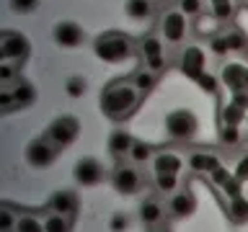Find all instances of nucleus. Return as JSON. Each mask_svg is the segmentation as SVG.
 <instances>
[{
    "label": "nucleus",
    "instance_id": "f257e3e1",
    "mask_svg": "<svg viewBox=\"0 0 248 232\" xmlns=\"http://www.w3.org/2000/svg\"><path fill=\"white\" fill-rule=\"evenodd\" d=\"M140 101V90L132 85L129 77H116L101 90V111H104L108 119L114 121H122V119H129L132 114L137 111Z\"/></svg>",
    "mask_w": 248,
    "mask_h": 232
},
{
    "label": "nucleus",
    "instance_id": "f03ea898",
    "mask_svg": "<svg viewBox=\"0 0 248 232\" xmlns=\"http://www.w3.org/2000/svg\"><path fill=\"white\" fill-rule=\"evenodd\" d=\"M93 52H96V57L101 62L116 65V62H124L132 54H137V44L122 31H106V34H101L93 42Z\"/></svg>",
    "mask_w": 248,
    "mask_h": 232
},
{
    "label": "nucleus",
    "instance_id": "7ed1b4c3",
    "mask_svg": "<svg viewBox=\"0 0 248 232\" xmlns=\"http://www.w3.org/2000/svg\"><path fill=\"white\" fill-rule=\"evenodd\" d=\"M199 131V119L189 108H173L166 114V134L176 142H191Z\"/></svg>",
    "mask_w": 248,
    "mask_h": 232
},
{
    "label": "nucleus",
    "instance_id": "20e7f679",
    "mask_svg": "<svg viewBox=\"0 0 248 232\" xmlns=\"http://www.w3.org/2000/svg\"><path fill=\"white\" fill-rule=\"evenodd\" d=\"M137 57L142 59V67H147L150 72L160 75L168 67V57H166V42L155 34H145L137 42Z\"/></svg>",
    "mask_w": 248,
    "mask_h": 232
},
{
    "label": "nucleus",
    "instance_id": "39448f33",
    "mask_svg": "<svg viewBox=\"0 0 248 232\" xmlns=\"http://www.w3.org/2000/svg\"><path fill=\"white\" fill-rule=\"evenodd\" d=\"M158 31H160V39L170 46H181L186 42V31H189V26H186V15L178 11V8H166V11L160 13V21H158Z\"/></svg>",
    "mask_w": 248,
    "mask_h": 232
},
{
    "label": "nucleus",
    "instance_id": "423d86ee",
    "mask_svg": "<svg viewBox=\"0 0 248 232\" xmlns=\"http://www.w3.org/2000/svg\"><path fill=\"white\" fill-rule=\"evenodd\" d=\"M34 98H36V88L21 77L11 88H0V114H11V111H18V108H26L34 103Z\"/></svg>",
    "mask_w": 248,
    "mask_h": 232
},
{
    "label": "nucleus",
    "instance_id": "0eeeda50",
    "mask_svg": "<svg viewBox=\"0 0 248 232\" xmlns=\"http://www.w3.org/2000/svg\"><path fill=\"white\" fill-rule=\"evenodd\" d=\"M111 186L122 193V196H132V193H137L145 186V175H142V170H140V165L119 160L116 168L111 170Z\"/></svg>",
    "mask_w": 248,
    "mask_h": 232
},
{
    "label": "nucleus",
    "instance_id": "6e6552de",
    "mask_svg": "<svg viewBox=\"0 0 248 232\" xmlns=\"http://www.w3.org/2000/svg\"><path fill=\"white\" fill-rule=\"evenodd\" d=\"M78 134H80V121H78L75 116H70V114L57 116L44 131V137L49 139L54 147H60V150H65V147L73 145L78 139Z\"/></svg>",
    "mask_w": 248,
    "mask_h": 232
},
{
    "label": "nucleus",
    "instance_id": "1a4fd4ad",
    "mask_svg": "<svg viewBox=\"0 0 248 232\" xmlns=\"http://www.w3.org/2000/svg\"><path fill=\"white\" fill-rule=\"evenodd\" d=\"M31 54V42L26 39V34H21V31H5L3 36H0V59L3 62H23L29 59Z\"/></svg>",
    "mask_w": 248,
    "mask_h": 232
},
{
    "label": "nucleus",
    "instance_id": "9d476101",
    "mask_svg": "<svg viewBox=\"0 0 248 232\" xmlns=\"http://www.w3.org/2000/svg\"><path fill=\"white\" fill-rule=\"evenodd\" d=\"M217 77L222 88H228L230 93L248 90V59H228L220 67Z\"/></svg>",
    "mask_w": 248,
    "mask_h": 232
},
{
    "label": "nucleus",
    "instance_id": "9b49d317",
    "mask_svg": "<svg viewBox=\"0 0 248 232\" xmlns=\"http://www.w3.org/2000/svg\"><path fill=\"white\" fill-rule=\"evenodd\" d=\"M204 65H207V52L199 44H186L181 54H178V70H181V75L191 77V80H197L204 72Z\"/></svg>",
    "mask_w": 248,
    "mask_h": 232
},
{
    "label": "nucleus",
    "instance_id": "f8f14e48",
    "mask_svg": "<svg viewBox=\"0 0 248 232\" xmlns=\"http://www.w3.org/2000/svg\"><path fill=\"white\" fill-rule=\"evenodd\" d=\"M168 217L170 219H189V217L197 212V196L189 186H181L176 193L168 196Z\"/></svg>",
    "mask_w": 248,
    "mask_h": 232
},
{
    "label": "nucleus",
    "instance_id": "ddd939ff",
    "mask_svg": "<svg viewBox=\"0 0 248 232\" xmlns=\"http://www.w3.org/2000/svg\"><path fill=\"white\" fill-rule=\"evenodd\" d=\"M57 152H60V147H54L49 139L42 134V137H36L29 142L26 160H29V165H34V168H49L54 162V158H57Z\"/></svg>",
    "mask_w": 248,
    "mask_h": 232
},
{
    "label": "nucleus",
    "instance_id": "4468645a",
    "mask_svg": "<svg viewBox=\"0 0 248 232\" xmlns=\"http://www.w3.org/2000/svg\"><path fill=\"white\" fill-rule=\"evenodd\" d=\"M220 165H222L220 155H217L215 150H207V147L191 150L189 155H186V168H189V173H194V175H209Z\"/></svg>",
    "mask_w": 248,
    "mask_h": 232
},
{
    "label": "nucleus",
    "instance_id": "2eb2a0df",
    "mask_svg": "<svg viewBox=\"0 0 248 232\" xmlns=\"http://www.w3.org/2000/svg\"><path fill=\"white\" fill-rule=\"evenodd\" d=\"M52 34H54V42H57L62 49H75V46H80L85 42V31H83V26H78L75 21H60Z\"/></svg>",
    "mask_w": 248,
    "mask_h": 232
},
{
    "label": "nucleus",
    "instance_id": "dca6fc26",
    "mask_svg": "<svg viewBox=\"0 0 248 232\" xmlns=\"http://www.w3.org/2000/svg\"><path fill=\"white\" fill-rule=\"evenodd\" d=\"M73 178L80 186H98L104 181V168L96 158H80L73 168Z\"/></svg>",
    "mask_w": 248,
    "mask_h": 232
},
{
    "label": "nucleus",
    "instance_id": "f3484780",
    "mask_svg": "<svg viewBox=\"0 0 248 232\" xmlns=\"http://www.w3.org/2000/svg\"><path fill=\"white\" fill-rule=\"evenodd\" d=\"M207 181L215 186V188H220L228 199L238 196V193H243V181H238L235 173L232 170H228L225 165H220L217 170H212V173L207 175Z\"/></svg>",
    "mask_w": 248,
    "mask_h": 232
},
{
    "label": "nucleus",
    "instance_id": "a211bd4d",
    "mask_svg": "<svg viewBox=\"0 0 248 232\" xmlns=\"http://www.w3.org/2000/svg\"><path fill=\"white\" fill-rule=\"evenodd\" d=\"M150 165H153V175L155 173H178L181 175V168L186 165V158L178 150H158Z\"/></svg>",
    "mask_w": 248,
    "mask_h": 232
},
{
    "label": "nucleus",
    "instance_id": "6ab92c4d",
    "mask_svg": "<svg viewBox=\"0 0 248 232\" xmlns=\"http://www.w3.org/2000/svg\"><path fill=\"white\" fill-rule=\"evenodd\" d=\"M132 145H135V137L129 134L127 129H114L111 134H108V155L119 162L124 158H129V152H132Z\"/></svg>",
    "mask_w": 248,
    "mask_h": 232
},
{
    "label": "nucleus",
    "instance_id": "aec40b11",
    "mask_svg": "<svg viewBox=\"0 0 248 232\" xmlns=\"http://www.w3.org/2000/svg\"><path fill=\"white\" fill-rule=\"evenodd\" d=\"M49 212H57V214H65V217H73L78 214V193L75 191H54L52 199H49Z\"/></svg>",
    "mask_w": 248,
    "mask_h": 232
},
{
    "label": "nucleus",
    "instance_id": "412c9836",
    "mask_svg": "<svg viewBox=\"0 0 248 232\" xmlns=\"http://www.w3.org/2000/svg\"><path fill=\"white\" fill-rule=\"evenodd\" d=\"M166 214H168V209H163V204L158 199H145L142 204H140V219H142V224H147V227L160 224Z\"/></svg>",
    "mask_w": 248,
    "mask_h": 232
},
{
    "label": "nucleus",
    "instance_id": "4be33fe9",
    "mask_svg": "<svg viewBox=\"0 0 248 232\" xmlns=\"http://www.w3.org/2000/svg\"><path fill=\"white\" fill-rule=\"evenodd\" d=\"M129 80H132V85L140 90V96H150V93L155 90V85H158V75L155 72H150L147 67H137L135 72L129 75Z\"/></svg>",
    "mask_w": 248,
    "mask_h": 232
},
{
    "label": "nucleus",
    "instance_id": "5701e85b",
    "mask_svg": "<svg viewBox=\"0 0 248 232\" xmlns=\"http://www.w3.org/2000/svg\"><path fill=\"white\" fill-rule=\"evenodd\" d=\"M225 212H228V219H230L232 224H246V222H248V196L238 193V196L228 199Z\"/></svg>",
    "mask_w": 248,
    "mask_h": 232
},
{
    "label": "nucleus",
    "instance_id": "b1692460",
    "mask_svg": "<svg viewBox=\"0 0 248 232\" xmlns=\"http://www.w3.org/2000/svg\"><path fill=\"white\" fill-rule=\"evenodd\" d=\"M246 116H248L246 108L228 101V103L220 106V127H240V124H246Z\"/></svg>",
    "mask_w": 248,
    "mask_h": 232
},
{
    "label": "nucleus",
    "instance_id": "393cba45",
    "mask_svg": "<svg viewBox=\"0 0 248 232\" xmlns=\"http://www.w3.org/2000/svg\"><path fill=\"white\" fill-rule=\"evenodd\" d=\"M225 39H228V46H230V54H246L248 52V34L235 23H228L225 29Z\"/></svg>",
    "mask_w": 248,
    "mask_h": 232
},
{
    "label": "nucleus",
    "instance_id": "a878e982",
    "mask_svg": "<svg viewBox=\"0 0 248 232\" xmlns=\"http://www.w3.org/2000/svg\"><path fill=\"white\" fill-rule=\"evenodd\" d=\"M42 222H44V232H73V217L46 212L42 217Z\"/></svg>",
    "mask_w": 248,
    "mask_h": 232
},
{
    "label": "nucleus",
    "instance_id": "bb28decb",
    "mask_svg": "<svg viewBox=\"0 0 248 232\" xmlns=\"http://www.w3.org/2000/svg\"><path fill=\"white\" fill-rule=\"evenodd\" d=\"M153 181H155L158 193H163V196H170V193H176L181 188V175L178 173H155Z\"/></svg>",
    "mask_w": 248,
    "mask_h": 232
},
{
    "label": "nucleus",
    "instance_id": "cd10ccee",
    "mask_svg": "<svg viewBox=\"0 0 248 232\" xmlns=\"http://www.w3.org/2000/svg\"><path fill=\"white\" fill-rule=\"evenodd\" d=\"M153 0H127L124 5V13L129 15L132 21H145L147 15H153Z\"/></svg>",
    "mask_w": 248,
    "mask_h": 232
},
{
    "label": "nucleus",
    "instance_id": "c85d7f7f",
    "mask_svg": "<svg viewBox=\"0 0 248 232\" xmlns=\"http://www.w3.org/2000/svg\"><path fill=\"white\" fill-rule=\"evenodd\" d=\"M155 158V150L147 142H140V139H135V145H132V152H129V162H135V165H147V162H153Z\"/></svg>",
    "mask_w": 248,
    "mask_h": 232
},
{
    "label": "nucleus",
    "instance_id": "c756f323",
    "mask_svg": "<svg viewBox=\"0 0 248 232\" xmlns=\"http://www.w3.org/2000/svg\"><path fill=\"white\" fill-rule=\"evenodd\" d=\"M209 13L215 15V21L230 23L232 13H235V3L232 0H209Z\"/></svg>",
    "mask_w": 248,
    "mask_h": 232
},
{
    "label": "nucleus",
    "instance_id": "7c9ffc66",
    "mask_svg": "<svg viewBox=\"0 0 248 232\" xmlns=\"http://www.w3.org/2000/svg\"><path fill=\"white\" fill-rule=\"evenodd\" d=\"M21 67L18 62H3L0 59V88H11L13 83L21 80Z\"/></svg>",
    "mask_w": 248,
    "mask_h": 232
},
{
    "label": "nucleus",
    "instance_id": "2f4dec72",
    "mask_svg": "<svg viewBox=\"0 0 248 232\" xmlns=\"http://www.w3.org/2000/svg\"><path fill=\"white\" fill-rule=\"evenodd\" d=\"M21 212H16L11 204L0 206V232H16V224H18Z\"/></svg>",
    "mask_w": 248,
    "mask_h": 232
},
{
    "label": "nucleus",
    "instance_id": "473e14b6",
    "mask_svg": "<svg viewBox=\"0 0 248 232\" xmlns=\"http://www.w3.org/2000/svg\"><path fill=\"white\" fill-rule=\"evenodd\" d=\"M217 137H220V145L222 147H230V150L243 142V131H240V127H220Z\"/></svg>",
    "mask_w": 248,
    "mask_h": 232
},
{
    "label": "nucleus",
    "instance_id": "72a5a7b5",
    "mask_svg": "<svg viewBox=\"0 0 248 232\" xmlns=\"http://www.w3.org/2000/svg\"><path fill=\"white\" fill-rule=\"evenodd\" d=\"M16 232H44V222H39V217L31 212H21Z\"/></svg>",
    "mask_w": 248,
    "mask_h": 232
},
{
    "label": "nucleus",
    "instance_id": "f704fd0d",
    "mask_svg": "<svg viewBox=\"0 0 248 232\" xmlns=\"http://www.w3.org/2000/svg\"><path fill=\"white\" fill-rule=\"evenodd\" d=\"M85 90H88V83H85L83 75H70L65 80V93L70 98H80L85 96Z\"/></svg>",
    "mask_w": 248,
    "mask_h": 232
},
{
    "label": "nucleus",
    "instance_id": "c9c22d12",
    "mask_svg": "<svg viewBox=\"0 0 248 232\" xmlns=\"http://www.w3.org/2000/svg\"><path fill=\"white\" fill-rule=\"evenodd\" d=\"M207 49H209V54H215V57H225V54H230V46H228V39H225V31H222V34L209 36Z\"/></svg>",
    "mask_w": 248,
    "mask_h": 232
},
{
    "label": "nucleus",
    "instance_id": "e433bc0d",
    "mask_svg": "<svg viewBox=\"0 0 248 232\" xmlns=\"http://www.w3.org/2000/svg\"><path fill=\"white\" fill-rule=\"evenodd\" d=\"M194 83H197L204 93H209V96H217V90H220V77L212 75V72H207V70H204V72H202Z\"/></svg>",
    "mask_w": 248,
    "mask_h": 232
},
{
    "label": "nucleus",
    "instance_id": "4c0bfd02",
    "mask_svg": "<svg viewBox=\"0 0 248 232\" xmlns=\"http://www.w3.org/2000/svg\"><path fill=\"white\" fill-rule=\"evenodd\" d=\"M176 8L186 15V18H197V15L204 13V3H202V0H176Z\"/></svg>",
    "mask_w": 248,
    "mask_h": 232
},
{
    "label": "nucleus",
    "instance_id": "58836bf2",
    "mask_svg": "<svg viewBox=\"0 0 248 232\" xmlns=\"http://www.w3.org/2000/svg\"><path fill=\"white\" fill-rule=\"evenodd\" d=\"M232 173H235L238 181L248 183V150L238 155V160H235V168H232Z\"/></svg>",
    "mask_w": 248,
    "mask_h": 232
},
{
    "label": "nucleus",
    "instance_id": "ea45409f",
    "mask_svg": "<svg viewBox=\"0 0 248 232\" xmlns=\"http://www.w3.org/2000/svg\"><path fill=\"white\" fill-rule=\"evenodd\" d=\"M36 5H39V0H11V11L13 13H21V15L34 13Z\"/></svg>",
    "mask_w": 248,
    "mask_h": 232
},
{
    "label": "nucleus",
    "instance_id": "a19ab883",
    "mask_svg": "<svg viewBox=\"0 0 248 232\" xmlns=\"http://www.w3.org/2000/svg\"><path fill=\"white\" fill-rule=\"evenodd\" d=\"M127 227H129V217L122 214V212H116L111 217V222H108V230L111 232H127Z\"/></svg>",
    "mask_w": 248,
    "mask_h": 232
},
{
    "label": "nucleus",
    "instance_id": "79ce46f5",
    "mask_svg": "<svg viewBox=\"0 0 248 232\" xmlns=\"http://www.w3.org/2000/svg\"><path fill=\"white\" fill-rule=\"evenodd\" d=\"M230 101L240 108H246L248 111V90H240V93H230Z\"/></svg>",
    "mask_w": 248,
    "mask_h": 232
},
{
    "label": "nucleus",
    "instance_id": "37998d69",
    "mask_svg": "<svg viewBox=\"0 0 248 232\" xmlns=\"http://www.w3.org/2000/svg\"><path fill=\"white\" fill-rule=\"evenodd\" d=\"M150 232H170V227L166 222H160V224H155V227H150Z\"/></svg>",
    "mask_w": 248,
    "mask_h": 232
},
{
    "label": "nucleus",
    "instance_id": "c03bdc74",
    "mask_svg": "<svg viewBox=\"0 0 248 232\" xmlns=\"http://www.w3.org/2000/svg\"><path fill=\"white\" fill-rule=\"evenodd\" d=\"M246 127H248V116H246Z\"/></svg>",
    "mask_w": 248,
    "mask_h": 232
}]
</instances>
